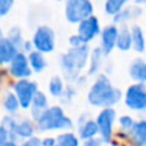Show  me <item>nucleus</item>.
<instances>
[{"instance_id": "obj_1", "label": "nucleus", "mask_w": 146, "mask_h": 146, "mask_svg": "<svg viewBox=\"0 0 146 146\" xmlns=\"http://www.w3.org/2000/svg\"><path fill=\"white\" fill-rule=\"evenodd\" d=\"M122 96H123L122 91L111 83L110 78L105 73H100L96 76V80L88 90L87 101L92 106L106 109L113 108L115 104H118Z\"/></svg>"}, {"instance_id": "obj_2", "label": "nucleus", "mask_w": 146, "mask_h": 146, "mask_svg": "<svg viewBox=\"0 0 146 146\" xmlns=\"http://www.w3.org/2000/svg\"><path fill=\"white\" fill-rule=\"evenodd\" d=\"M91 51L88 45H82L80 48H69L64 54L60 55V68L67 80L73 82L78 81L81 71L90 62Z\"/></svg>"}, {"instance_id": "obj_3", "label": "nucleus", "mask_w": 146, "mask_h": 146, "mask_svg": "<svg viewBox=\"0 0 146 146\" xmlns=\"http://www.w3.org/2000/svg\"><path fill=\"white\" fill-rule=\"evenodd\" d=\"M36 127L38 131H58V129H69L73 127V122L66 115L63 108L59 105H53L44 111L42 115L36 121Z\"/></svg>"}, {"instance_id": "obj_4", "label": "nucleus", "mask_w": 146, "mask_h": 146, "mask_svg": "<svg viewBox=\"0 0 146 146\" xmlns=\"http://www.w3.org/2000/svg\"><path fill=\"white\" fill-rule=\"evenodd\" d=\"M94 13V4L88 0H68L64 5V15L69 23L80 25Z\"/></svg>"}, {"instance_id": "obj_5", "label": "nucleus", "mask_w": 146, "mask_h": 146, "mask_svg": "<svg viewBox=\"0 0 146 146\" xmlns=\"http://www.w3.org/2000/svg\"><path fill=\"white\" fill-rule=\"evenodd\" d=\"M14 94L18 98L19 105L22 109H30L32 105V101L35 95L38 91V86L35 81H31L30 78L27 80H17L13 85Z\"/></svg>"}, {"instance_id": "obj_6", "label": "nucleus", "mask_w": 146, "mask_h": 146, "mask_svg": "<svg viewBox=\"0 0 146 146\" xmlns=\"http://www.w3.org/2000/svg\"><path fill=\"white\" fill-rule=\"evenodd\" d=\"M117 118V111L114 108L101 109L100 113L96 115V124L99 128V137L103 142H110L113 137V128Z\"/></svg>"}, {"instance_id": "obj_7", "label": "nucleus", "mask_w": 146, "mask_h": 146, "mask_svg": "<svg viewBox=\"0 0 146 146\" xmlns=\"http://www.w3.org/2000/svg\"><path fill=\"white\" fill-rule=\"evenodd\" d=\"M124 104L131 110H146V85L132 83L124 92Z\"/></svg>"}, {"instance_id": "obj_8", "label": "nucleus", "mask_w": 146, "mask_h": 146, "mask_svg": "<svg viewBox=\"0 0 146 146\" xmlns=\"http://www.w3.org/2000/svg\"><path fill=\"white\" fill-rule=\"evenodd\" d=\"M32 44L35 50L42 54H49L55 49V33L49 26H38L32 37Z\"/></svg>"}, {"instance_id": "obj_9", "label": "nucleus", "mask_w": 146, "mask_h": 146, "mask_svg": "<svg viewBox=\"0 0 146 146\" xmlns=\"http://www.w3.org/2000/svg\"><path fill=\"white\" fill-rule=\"evenodd\" d=\"M32 72L28 55L22 51H19L9 64V73L17 80H27L32 74Z\"/></svg>"}, {"instance_id": "obj_10", "label": "nucleus", "mask_w": 146, "mask_h": 146, "mask_svg": "<svg viewBox=\"0 0 146 146\" xmlns=\"http://www.w3.org/2000/svg\"><path fill=\"white\" fill-rule=\"evenodd\" d=\"M101 27H100V21L98 17L91 15L87 19L82 21L77 27V33L82 37V40L85 41V44H87L90 41H92L96 36L101 35Z\"/></svg>"}, {"instance_id": "obj_11", "label": "nucleus", "mask_w": 146, "mask_h": 146, "mask_svg": "<svg viewBox=\"0 0 146 146\" xmlns=\"http://www.w3.org/2000/svg\"><path fill=\"white\" fill-rule=\"evenodd\" d=\"M119 27L117 25H106L103 28L100 35V49L103 50L104 55H109L114 48H117V38H118Z\"/></svg>"}, {"instance_id": "obj_12", "label": "nucleus", "mask_w": 146, "mask_h": 146, "mask_svg": "<svg viewBox=\"0 0 146 146\" xmlns=\"http://www.w3.org/2000/svg\"><path fill=\"white\" fill-rule=\"evenodd\" d=\"M77 128H78V137L81 140H83V141L99 136V128L98 124H96V121L88 118L86 114H83V115H81L78 118Z\"/></svg>"}, {"instance_id": "obj_13", "label": "nucleus", "mask_w": 146, "mask_h": 146, "mask_svg": "<svg viewBox=\"0 0 146 146\" xmlns=\"http://www.w3.org/2000/svg\"><path fill=\"white\" fill-rule=\"evenodd\" d=\"M33 136H35V126H33L32 121H30V119L18 121V123L15 124L13 131L10 132V140L15 142H17L18 139H22L25 141V140L31 139Z\"/></svg>"}, {"instance_id": "obj_14", "label": "nucleus", "mask_w": 146, "mask_h": 146, "mask_svg": "<svg viewBox=\"0 0 146 146\" xmlns=\"http://www.w3.org/2000/svg\"><path fill=\"white\" fill-rule=\"evenodd\" d=\"M128 74L136 83L146 85V60L141 58L133 59L128 67Z\"/></svg>"}, {"instance_id": "obj_15", "label": "nucleus", "mask_w": 146, "mask_h": 146, "mask_svg": "<svg viewBox=\"0 0 146 146\" xmlns=\"http://www.w3.org/2000/svg\"><path fill=\"white\" fill-rule=\"evenodd\" d=\"M128 139L132 146H146V121L141 119L135 123L128 132Z\"/></svg>"}, {"instance_id": "obj_16", "label": "nucleus", "mask_w": 146, "mask_h": 146, "mask_svg": "<svg viewBox=\"0 0 146 146\" xmlns=\"http://www.w3.org/2000/svg\"><path fill=\"white\" fill-rule=\"evenodd\" d=\"M49 108H50V106H49V100H48L46 94L38 90L37 94L35 95V98H33L32 105H31V108H30L32 118L35 119V121H37V119L42 115L44 111H46Z\"/></svg>"}, {"instance_id": "obj_17", "label": "nucleus", "mask_w": 146, "mask_h": 146, "mask_svg": "<svg viewBox=\"0 0 146 146\" xmlns=\"http://www.w3.org/2000/svg\"><path fill=\"white\" fill-rule=\"evenodd\" d=\"M19 53V49L10 42L7 37L0 40V66L3 64H10V62L14 59V56Z\"/></svg>"}, {"instance_id": "obj_18", "label": "nucleus", "mask_w": 146, "mask_h": 146, "mask_svg": "<svg viewBox=\"0 0 146 146\" xmlns=\"http://www.w3.org/2000/svg\"><path fill=\"white\" fill-rule=\"evenodd\" d=\"M117 48L121 51H128L132 49V32L127 25H122L119 27L118 38H117Z\"/></svg>"}, {"instance_id": "obj_19", "label": "nucleus", "mask_w": 146, "mask_h": 146, "mask_svg": "<svg viewBox=\"0 0 146 146\" xmlns=\"http://www.w3.org/2000/svg\"><path fill=\"white\" fill-rule=\"evenodd\" d=\"M103 56L104 53L100 49V46L92 49L90 55V62H88V69H87V76H95V74H100V69H101V64H103Z\"/></svg>"}, {"instance_id": "obj_20", "label": "nucleus", "mask_w": 146, "mask_h": 146, "mask_svg": "<svg viewBox=\"0 0 146 146\" xmlns=\"http://www.w3.org/2000/svg\"><path fill=\"white\" fill-rule=\"evenodd\" d=\"M132 32V49L136 53L142 54L146 50V37L142 28L139 25H133L131 27Z\"/></svg>"}, {"instance_id": "obj_21", "label": "nucleus", "mask_w": 146, "mask_h": 146, "mask_svg": "<svg viewBox=\"0 0 146 146\" xmlns=\"http://www.w3.org/2000/svg\"><path fill=\"white\" fill-rule=\"evenodd\" d=\"M66 87L67 86L64 85V81L62 78V76L59 74H55L50 78L49 81V85H48V90H49V94L54 98H62L66 91Z\"/></svg>"}, {"instance_id": "obj_22", "label": "nucleus", "mask_w": 146, "mask_h": 146, "mask_svg": "<svg viewBox=\"0 0 146 146\" xmlns=\"http://www.w3.org/2000/svg\"><path fill=\"white\" fill-rule=\"evenodd\" d=\"M28 60H30V66L33 72L40 73L45 69L46 67V59L42 53L37 50H33L31 54H28Z\"/></svg>"}, {"instance_id": "obj_23", "label": "nucleus", "mask_w": 146, "mask_h": 146, "mask_svg": "<svg viewBox=\"0 0 146 146\" xmlns=\"http://www.w3.org/2000/svg\"><path fill=\"white\" fill-rule=\"evenodd\" d=\"M3 108H4V110L7 111L8 114H13V115L18 111L21 105H19V101H18V98L15 96L14 92H9V91H8L4 95V99H3Z\"/></svg>"}, {"instance_id": "obj_24", "label": "nucleus", "mask_w": 146, "mask_h": 146, "mask_svg": "<svg viewBox=\"0 0 146 146\" xmlns=\"http://www.w3.org/2000/svg\"><path fill=\"white\" fill-rule=\"evenodd\" d=\"M127 1L126 0H106L104 4V10L108 15H113L115 17L118 13H121L122 10L126 8Z\"/></svg>"}, {"instance_id": "obj_25", "label": "nucleus", "mask_w": 146, "mask_h": 146, "mask_svg": "<svg viewBox=\"0 0 146 146\" xmlns=\"http://www.w3.org/2000/svg\"><path fill=\"white\" fill-rule=\"evenodd\" d=\"M137 8H124L123 10H122L121 13H118V14L115 15L114 18V25H126L127 21H129L131 18L133 17H137V15H140L142 13L141 9H139L137 12H135Z\"/></svg>"}, {"instance_id": "obj_26", "label": "nucleus", "mask_w": 146, "mask_h": 146, "mask_svg": "<svg viewBox=\"0 0 146 146\" xmlns=\"http://www.w3.org/2000/svg\"><path fill=\"white\" fill-rule=\"evenodd\" d=\"M55 139L56 146H80V139L73 132H63Z\"/></svg>"}, {"instance_id": "obj_27", "label": "nucleus", "mask_w": 146, "mask_h": 146, "mask_svg": "<svg viewBox=\"0 0 146 146\" xmlns=\"http://www.w3.org/2000/svg\"><path fill=\"white\" fill-rule=\"evenodd\" d=\"M5 37L8 38V40L10 41V42H13L15 46H17L18 49H19V51H21V49H22V45H23V42H25V38H23V35H22V31H21V28L19 27H12L9 31H8V35L5 36Z\"/></svg>"}, {"instance_id": "obj_28", "label": "nucleus", "mask_w": 146, "mask_h": 146, "mask_svg": "<svg viewBox=\"0 0 146 146\" xmlns=\"http://www.w3.org/2000/svg\"><path fill=\"white\" fill-rule=\"evenodd\" d=\"M118 123H119V127H121L123 131H126L127 133H128V132L132 129V127L135 126V123H136V122H135V119L132 118L131 115H127V114H124V115L119 117Z\"/></svg>"}, {"instance_id": "obj_29", "label": "nucleus", "mask_w": 146, "mask_h": 146, "mask_svg": "<svg viewBox=\"0 0 146 146\" xmlns=\"http://www.w3.org/2000/svg\"><path fill=\"white\" fill-rule=\"evenodd\" d=\"M17 123H18V121H17V118H15V115H13V114H7V115H4L1 122H0V124H1L3 127H5L9 132L13 131V128L15 127Z\"/></svg>"}, {"instance_id": "obj_30", "label": "nucleus", "mask_w": 146, "mask_h": 146, "mask_svg": "<svg viewBox=\"0 0 146 146\" xmlns=\"http://www.w3.org/2000/svg\"><path fill=\"white\" fill-rule=\"evenodd\" d=\"M14 5L13 0H0V17H4L10 12Z\"/></svg>"}, {"instance_id": "obj_31", "label": "nucleus", "mask_w": 146, "mask_h": 146, "mask_svg": "<svg viewBox=\"0 0 146 146\" xmlns=\"http://www.w3.org/2000/svg\"><path fill=\"white\" fill-rule=\"evenodd\" d=\"M68 44L71 48H80V46H82V45H87V44H85V41L82 40V37H81L78 33H74V35L69 36Z\"/></svg>"}, {"instance_id": "obj_32", "label": "nucleus", "mask_w": 146, "mask_h": 146, "mask_svg": "<svg viewBox=\"0 0 146 146\" xmlns=\"http://www.w3.org/2000/svg\"><path fill=\"white\" fill-rule=\"evenodd\" d=\"M74 95H76V90L73 88L72 85H69L66 87V91H64L63 96H62L60 99L64 101V104H69L72 101V99L74 98Z\"/></svg>"}, {"instance_id": "obj_33", "label": "nucleus", "mask_w": 146, "mask_h": 146, "mask_svg": "<svg viewBox=\"0 0 146 146\" xmlns=\"http://www.w3.org/2000/svg\"><path fill=\"white\" fill-rule=\"evenodd\" d=\"M10 140V132L0 124V146H5Z\"/></svg>"}, {"instance_id": "obj_34", "label": "nucleus", "mask_w": 146, "mask_h": 146, "mask_svg": "<svg viewBox=\"0 0 146 146\" xmlns=\"http://www.w3.org/2000/svg\"><path fill=\"white\" fill-rule=\"evenodd\" d=\"M41 142H42V140H41L40 137L33 136V137H31V139H27V140H25V141H22L19 146H42Z\"/></svg>"}, {"instance_id": "obj_35", "label": "nucleus", "mask_w": 146, "mask_h": 146, "mask_svg": "<svg viewBox=\"0 0 146 146\" xmlns=\"http://www.w3.org/2000/svg\"><path fill=\"white\" fill-rule=\"evenodd\" d=\"M33 50H35V46H33V44H32V40L31 41L26 40L25 42H23V45H22V49H21V51L25 53V54H27V55L32 53Z\"/></svg>"}, {"instance_id": "obj_36", "label": "nucleus", "mask_w": 146, "mask_h": 146, "mask_svg": "<svg viewBox=\"0 0 146 146\" xmlns=\"http://www.w3.org/2000/svg\"><path fill=\"white\" fill-rule=\"evenodd\" d=\"M82 146H103V140L100 137H94V139L83 141Z\"/></svg>"}, {"instance_id": "obj_37", "label": "nucleus", "mask_w": 146, "mask_h": 146, "mask_svg": "<svg viewBox=\"0 0 146 146\" xmlns=\"http://www.w3.org/2000/svg\"><path fill=\"white\" fill-rule=\"evenodd\" d=\"M42 146H56V139L55 137H45L42 139Z\"/></svg>"}, {"instance_id": "obj_38", "label": "nucleus", "mask_w": 146, "mask_h": 146, "mask_svg": "<svg viewBox=\"0 0 146 146\" xmlns=\"http://www.w3.org/2000/svg\"><path fill=\"white\" fill-rule=\"evenodd\" d=\"M5 146H19V145H18L15 141H9V142H8V144L5 145Z\"/></svg>"}, {"instance_id": "obj_39", "label": "nucleus", "mask_w": 146, "mask_h": 146, "mask_svg": "<svg viewBox=\"0 0 146 146\" xmlns=\"http://www.w3.org/2000/svg\"><path fill=\"white\" fill-rule=\"evenodd\" d=\"M103 146H109V145H103Z\"/></svg>"}]
</instances>
